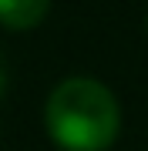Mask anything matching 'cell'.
<instances>
[{
    "label": "cell",
    "instance_id": "obj_1",
    "mask_svg": "<svg viewBox=\"0 0 148 151\" xmlns=\"http://www.w3.org/2000/svg\"><path fill=\"white\" fill-rule=\"evenodd\" d=\"M44 124L61 151H108L121 131V108L101 81L64 77L47 94Z\"/></svg>",
    "mask_w": 148,
    "mask_h": 151
},
{
    "label": "cell",
    "instance_id": "obj_2",
    "mask_svg": "<svg viewBox=\"0 0 148 151\" xmlns=\"http://www.w3.org/2000/svg\"><path fill=\"white\" fill-rule=\"evenodd\" d=\"M51 10V0H0V27L34 30Z\"/></svg>",
    "mask_w": 148,
    "mask_h": 151
},
{
    "label": "cell",
    "instance_id": "obj_3",
    "mask_svg": "<svg viewBox=\"0 0 148 151\" xmlns=\"http://www.w3.org/2000/svg\"><path fill=\"white\" fill-rule=\"evenodd\" d=\"M7 81H10V70H7V57L0 54V94L7 91Z\"/></svg>",
    "mask_w": 148,
    "mask_h": 151
}]
</instances>
